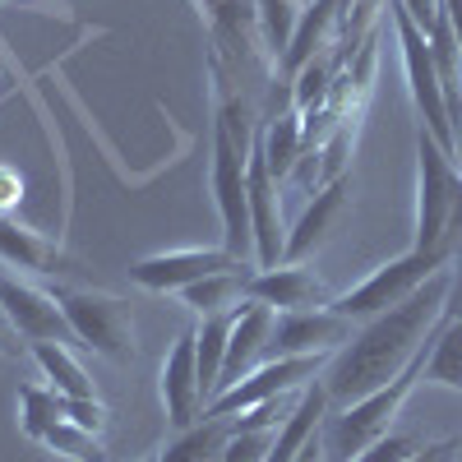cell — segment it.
Returning a JSON list of instances; mask_svg holds the SVG:
<instances>
[{"instance_id": "cell-1", "label": "cell", "mask_w": 462, "mask_h": 462, "mask_svg": "<svg viewBox=\"0 0 462 462\" xmlns=\"http://www.w3.org/2000/svg\"><path fill=\"white\" fill-rule=\"evenodd\" d=\"M448 291H453V263L439 268L426 287H416L402 305L365 319L352 333V342L328 356V365L319 374L328 407H352V402L370 398L374 389H383V383H393L416 361L420 346L435 337V328L444 324Z\"/></svg>"}, {"instance_id": "cell-2", "label": "cell", "mask_w": 462, "mask_h": 462, "mask_svg": "<svg viewBox=\"0 0 462 462\" xmlns=\"http://www.w3.org/2000/svg\"><path fill=\"white\" fill-rule=\"evenodd\" d=\"M426 356H430V342L416 352V361L393 379V383H383V389H374L370 398L352 402V407H337L333 416H324V453L328 462H352L361 457L374 439H383L393 430V420L398 411L407 407V398L416 393V383L426 379Z\"/></svg>"}, {"instance_id": "cell-3", "label": "cell", "mask_w": 462, "mask_h": 462, "mask_svg": "<svg viewBox=\"0 0 462 462\" xmlns=\"http://www.w3.org/2000/svg\"><path fill=\"white\" fill-rule=\"evenodd\" d=\"M51 296L65 310V319H69L84 352H93L111 365H134L139 342H134L130 300L111 296V291H93V287H51Z\"/></svg>"}, {"instance_id": "cell-4", "label": "cell", "mask_w": 462, "mask_h": 462, "mask_svg": "<svg viewBox=\"0 0 462 462\" xmlns=\"http://www.w3.org/2000/svg\"><path fill=\"white\" fill-rule=\"evenodd\" d=\"M453 254L448 250H407L389 263H379L374 273L365 282H356L352 291H342L328 300V310H337L342 319H352V324H365L383 310H393V305H402L416 287H426L439 268H448Z\"/></svg>"}, {"instance_id": "cell-5", "label": "cell", "mask_w": 462, "mask_h": 462, "mask_svg": "<svg viewBox=\"0 0 462 462\" xmlns=\"http://www.w3.org/2000/svg\"><path fill=\"white\" fill-rule=\"evenodd\" d=\"M393 5V32H398V51H402V74H407V93L416 102V116H420V130H426L439 148L453 152L457 162V139H453V121H448V106H444V88H439V74H435V56H430V37L411 23V14Z\"/></svg>"}, {"instance_id": "cell-6", "label": "cell", "mask_w": 462, "mask_h": 462, "mask_svg": "<svg viewBox=\"0 0 462 462\" xmlns=\"http://www.w3.org/2000/svg\"><path fill=\"white\" fill-rule=\"evenodd\" d=\"M457 180H462V171L453 162V152L439 148L426 130H416V241H411V250H448L444 236H448Z\"/></svg>"}, {"instance_id": "cell-7", "label": "cell", "mask_w": 462, "mask_h": 462, "mask_svg": "<svg viewBox=\"0 0 462 462\" xmlns=\"http://www.w3.org/2000/svg\"><path fill=\"white\" fill-rule=\"evenodd\" d=\"M250 148H241L222 121H213V199H217V217H222V245L236 254V259H245V263H254L250 189H245Z\"/></svg>"}, {"instance_id": "cell-8", "label": "cell", "mask_w": 462, "mask_h": 462, "mask_svg": "<svg viewBox=\"0 0 462 462\" xmlns=\"http://www.w3.org/2000/svg\"><path fill=\"white\" fill-rule=\"evenodd\" d=\"M328 356H278V361H263L254 365L236 389H226L222 398L208 402L204 416H241L268 398H282V393H300V389H310V383L324 374Z\"/></svg>"}, {"instance_id": "cell-9", "label": "cell", "mask_w": 462, "mask_h": 462, "mask_svg": "<svg viewBox=\"0 0 462 462\" xmlns=\"http://www.w3.org/2000/svg\"><path fill=\"white\" fill-rule=\"evenodd\" d=\"M356 324L342 319L337 310L319 305V310H287L273 319V333H268V361L278 356H333L352 342Z\"/></svg>"}, {"instance_id": "cell-10", "label": "cell", "mask_w": 462, "mask_h": 462, "mask_svg": "<svg viewBox=\"0 0 462 462\" xmlns=\"http://www.w3.org/2000/svg\"><path fill=\"white\" fill-rule=\"evenodd\" d=\"M282 180H273L263 162V148L254 134L250 167H245V189H250V236H254V268H278L287 254V226H282Z\"/></svg>"}, {"instance_id": "cell-11", "label": "cell", "mask_w": 462, "mask_h": 462, "mask_svg": "<svg viewBox=\"0 0 462 462\" xmlns=\"http://www.w3.org/2000/svg\"><path fill=\"white\" fill-rule=\"evenodd\" d=\"M158 393H162V411H167V426L180 435L189 426H199L204 411H208V398H204V383H199V356H195V328H185L171 352L162 361V374H158Z\"/></svg>"}, {"instance_id": "cell-12", "label": "cell", "mask_w": 462, "mask_h": 462, "mask_svg": "<svg viewBox=\"0 0 462 462\" xmlns=\"http://www.w3.org/2000/svg\"><path fill=\"white\" fill-rule=\"evenodd\" d=\"M226 268H245V259H236L226 245H189V250H162L134 263V282L143 291H185L189 282L226 273Z\"/></svg>"}, {"instance_id": "cell-13", "label": "cell", "mask_w": 462, "mask_h": 462, "mask_svg": "<svg viewBox=\"0 0 462 462\" xmlns=\"http://www.w3.org/2000/svg\"><path fill=\"white\" fill-rule=\"evenodd\" d=\"M0 305H5L10 324L19 328L23 342H65V346H79L74 337L65 310L56 305L51 291L32 287V282H19L14 273H0Z\"/></svg>"}, {"instance_id": "cell-14", "label": "cell", "mask_w": 462, "mask_h": 462, "mask_svg": "<svg viewBox=\"0 0 462 462\" xmlns=\"http://www.w3.org/2000/svg\"><path fill=\"white\" fill-rule=\"evenodd\" d=\"M245 300H259L268 310H319L328 305V282L305 263H278V268H254L250 273V287H245Z\"/></svg>"}, {"instance_id": "cell-15", "label": "cell", "mask_w": 462, "mask_h": 462, "mask_svg": "<svg viewBox=\"0 0 462 462\" xmlns=\"http://www.w3.org/2000/svg\"><path fill=\"white\" fill-rule=\"evenodd\" d=\"M273 319L278 310H268L259 300H245L236 310V324H231V342H226V361H222V374H217V393L222 398L226 389H236V383L268 361V333H273Z\"/></svg>"}, {"instance_id": "cell-16", "label": "cell", "mask_w": 462, "mask_h": 462, "mask_svg": "<svg viewBox=\"0 0 462 462\" xmlns=\"http://www.w3.org/2000/svg\"><path fill=\"white\" fill-rule=\"evenodd\" d=\"M346 199H352V176H337V180H328L324 189H315V199L305 204V213H300L296 226L287 231V254H282V263L310 259V254L333 236V226L342 222Z\"/></svg>"}, {"instance_id": "cell-17", "label": "cell", "mask_w": 462, "mask_h": 462, "mask_svg": "<svg viewBox=\"0 0 462 462\" xmlns=\"http://www.w3.org/2000/svg\"><path fill=\"white\" fill-rule=\"evenodd\" d=\"M337 28H342V0H310V5H300V23L291 32V47H287L282 65H278L282 79H291L310 60H319L337 42Z\"/></svg>"}, {"instance_id": "cell-18", "label": "cell", "mask_w": 462, "mask_h": 462, "mask_svg": "<svg viewBox=\"0 0 462 462\" xmlns=\"http://www.w3.org/2000/svg\"><path fill=\"white\" fill-rule=\"evenodd\" d=\"M0 263L10 268H28V273H79V263H74L56 241H47L42 231H28L19 222H10L0 213Z\"/></svg>"}, {"instance_id": "cell-19", "label": "cell", "mask_w": 462, "mask_h": 462, "mask_svg": "<svg viewBox=\"0 0 462 462\" xmlns=\"http://www.w3.org/2000/svg\"><path fill=\"white\" fill-rule=\"evenodd\" d=\"M259 148H263V162L273 171V180H287L296 171V162L305 158V134H300V111L287 106L278 116H268L259 125Z\"/></svg>"}, {"instance_id": "cell-20", "label": "cell", "mask_w": 462, "mask_h": 462, "mask_svg": "<svg viewBox=\"0 0 462 462\" xmlns=\"http://www.w3.org/2000/svg\"><path fill=\"white\" fill-rule=\"evenodd\" d=\"M250 273H254V263H245V268H226V273H213V278L189 282V287L176 291V296H180L199 319H208V315H226V310H236V305H245Z\"/></svg>"}, {"instance_id": "cell-21", "label": "cell", "mask_w": 462, "mask_h": 462, "mask_svg": "<svg viewBox=\"0 0 462 462\" xmlns=\"http://www.w3.org/2000/svg\"><path fill=\"white\" fill-rule=\"evenodd\" d=\"M28 352H32L37 365H42L47 383L60 398H97L88 370L74 361V346H65V342H28Z\"/></svg>"}, {"instance_id": "cell-22", "label": "cell", "mask_w": 462, "mask_h": 462, "mask_svg": "<svg viewBox=\"0 0 462 462\" xmlns=\"http://www.w3.org/2000/svg\"><path fill=\"white\" fill-rule=\"evenodd\" d=\"M226 439H231V416H204L199 426L180 430L158 453V462H222Z\"/></svg>"}, {"instance_id": "cell-23", "label": "cell", "mask_w": 462, "mask_h": 462, "mask_svg": "<svg viewBox=\"0 0 462 462\" xmlns=\"http://www.w3.org/2000/svg\"><path fill=\"white\" fill-rule=\"evenodd\" d=\"M254 23H259V47L268 56V65H282L291 32L300 23V0H254Z\"/></svg>"}, {"instance_id": "cell-24", "label": "cell", "mask_w": 462, "mask_h": 462, "mask_svg": "<svg viewBox=\"0 0 462 462\" xmlns=\"http://www.w3.org/2000/svg\"><path fill=\"white\" fill-rule=\"evenodd\" d=\"M236 310H241V305H236ZM236 310L208 315V319L195 328L199 383H204V398H208V402H213V393H217V374H222V361H226V342H231V324H236Z\"/></svg>"}, {"instance_id": "cell-25", "label": "cell", "mask_w": 462, "mask_h": 462, "mask_svg": "<svg viewBox=\"0 0 462 462\" xmlns=\"http://www.w3.org/2000/svg\"><path fill=\"white\" fill-rule=\"evenodd\" d=\"M426 379L439 389L462 393V319L444 315V324L430 337V356H426Z\"/></svg>"}, {"instance_id": "cell-26", "label": "cell", "mask_w": 462, "mask_h": 462, "mask_svg": "<svg viewBox=\"0 0 462 462\" xmlns=\"http://www.w3.org/2000/svg\"><path fill=\"white\" fill-rule=\"evenodd\" d=\"M56 420H65V398L51 389V383H23L19 389V430L42 444V435L56 426Z\"/></svg>"}, {"instance_id": "cell-27", "label": "cell", "mask_w": 462, "mask_h": 462, "mask_svg": "<svg viewBox=\"0 0 462 462\" xmlns=\"http://www.w3.org/2000/svg\"><path fill=\"white\" fill-rule=\"evenodd\" d=\"M333 74H337V60H328V56H319V60H310L300 74H291V106L300 111V116H310V111H319V106H328V93H333Z\"/></svg>"}, {"instance_id": "cell-28", "label": "cell", "mask_w": 462, "mask_h": 462, "mask_svg": "<svg viewBox=\"0 0 462 462\" xmlns=\"http://www.w3.org/2000/svg\"><path fill=\"white\" fill-rule=\"evenodd\" d=\"M42 448H51V453L69 457V462H106V444H102V435H93V430H84V426H74L69 416L56 420V426L42 435Z\"/></svg>"}, {"instance_id": "cell-29", "label": "cell", "mask_w": 462, "mask_h": 462, "mask_svg": "<svg viewBox=\"0 0 462 462\" xmlns=\"http://www.w3.org/2000/svg\"><path fill=\"white\" fill-rule=\"evenodd\" d=\"M278 439V426H263V430H241L236 420H231V439L222 448V462H263L268 448Z\"/></svg>"}, {"instance_id": "cell-30", "label": "cell", "mask_w": 462, "mask_h": 462, "mask_svg": "<svg viewBox=\"0 0 462 462\" xmlns=\"http://www.w3.org/2000/svg\"><path fill=\"white\" fill-rule=\"evenodd\" d=\"M65 416L74 420V426L93 430V435H102V430H106V420H111V411H106L102 398H65Z\"/></svg>"}, {"instance_id": "cell-31", "label": "cell", "mask_w": 462, "mask_h": 462, "mask_svg": "<svg viewBox=\"0 0 462 462\" xmlns=\"http://www.w3.org/2000/svg\"><path fill=\"white\" fill-rule=\"evenodd\" d=\"M416 453V439H407V435H383V439H374L361 457H352V462H402V457H411Z\"/></svg>"}, {"instance_id": "cell-32", "label": "cell", "mask_w": 462, "mask_h": 462, "mask_svg": "<svg viewBox=\"0 0 462 462\" xmlns=\"http://www.w3.org/2000/svg\"><path fill=\"white\" fill-rule=\"evenodd\" d=\"M398 5L411 14V23H416L420 32H426V37H430V32H435V23L444 19V0H398Z\"/></svg>"}, {"instance_id": "cell-33", "label": "cell", "mask_w": 462, "mask_h": 462, "mask_svg": "<svg viewBox=\"0 0 462 462\" xmlns=\"http://www.w3.org/2000/svg\"><path fill=\"white\" fill-rule=\"evenodd\" d=\"M28 352V342H19V328L10 324V315H5V305H0V356H10V361H19Z\"/></svg>"}, {"instance_id": "cell-34", "label": "cell", "mask_w": 462, "mask_h": 462, "mask_svg": "<svg viewBox=\"0 0 462 462\" xmlns=\"http://www.w3.org/2000/svg\"><path fill=\"white\" fill-rule=\"evenodd\" d=\"M291 462H328V453H324V430H319V435H315L310 444H305V448H300V453H296Z\"/></svg>"}, {"instance_id": "cell-35", "label": "cell", "mask_w": 462, "mask_h": 462, "mask_svg": "<svg viewBox=\"0 0 462 462\" xmlns=\"http://www.w3.org/2000/svg\"><path fill=\"white\" fill-rule=\"evenodd\" d=\"M444 19H448V28H453V37H457V47H462V0H444Z\"/></svg>"}, {"instance_id": "cell-36", "label": "cell", "mask_w": 462, "mask_h": 462, "mask_svg": "<svg viewBox=\"0 0 462 462\" xmlns=\"http://www.w3.org/2000/svg\"><path fill=\"white\" fill-rule=\"evenodd\" d=\"M448 315L462 319V268H453V291H448Z\"/></svg>"}, {"instance_id": "cell-37", "label": "cell", "mask_w": 462, "mask_h": 462, "mask_svg": "<svg viewBox=\"0 0 462 462\" xmlns=\"http://www.w3.org/2000/svg\"><path fill=\"white\" fill-rule=\"evenodd\" d=\"M222 5H226V0H199V10H204V14H217Z\"/></svg>"}, {"instance_id": "cell-38", "label": "cell", "mask_w": 462, "mask_h": 462, "mask_svg": "<svg viewBox=\"0 0 462 462\" xmlns=\"http://www.w3.org/2000/svg\"><path fill=\"white\" fill-rule=\"evenodd\" d=\"M457 167H462V121H457Z\"/></svg>"}, {"instance_id": "cell-39", "label": "cell", "mask_w": 462, "mask_h": 462, "mask_svg": "<svg viewBox=\"0 0 462 462\" xmlns=\"http://www.w3.org/2000/svg\"><path fill=\"white\" fill-rule=\"evenodd\" d=\"M139 462H158V453H143V457H139Z\"/></svg>"}, {"instance_id": "cell-40", "label": "cell", "mask_w": 462, "mask_h": 462, "mask_svg": "<svg viewBox=\"0 0 462 462\" xmlns=\"http://www.w3.org/2000/svg\"><path fill=\"white\" fill-rule=\"evenodd\" d=\"M300 5H310V0H300Z\"/></svg>"}, {"instance_id": "cell-41", "label": "cell", "mask_w": 462, "mask_h": 462, "mask_svg": "<svg viewBox=\"0 0 462 462\" xmlns=\"http://www.w3.org/2000/svg\"><path fill=\"white\" fill-rule=\"evenodd\" d=\"M0 5H10V0H0Z\"/></svg>"}]
</instances>
